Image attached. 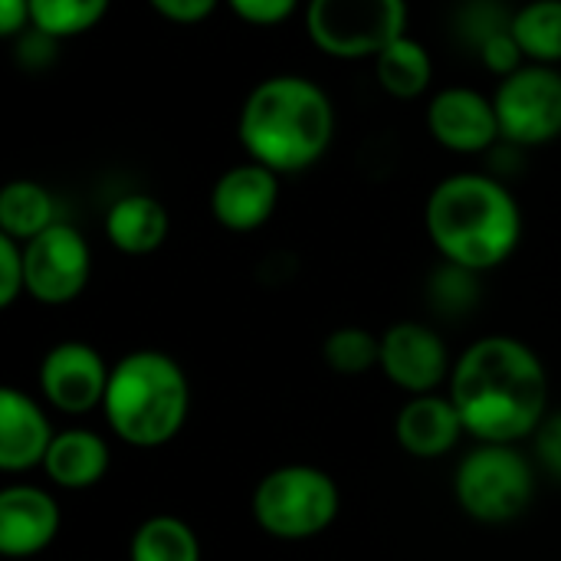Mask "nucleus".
Instances as JSON below:
<instances>
[{"label":"nucleus","instance_id":"1","mask_svg":"<svg viewBox=\"0 0 561 561\" xmlns=\"http://www.w3.org/2000/svg\"><path fill=\"white\" fill-rule=\"evenodd\" d=\"M450 401L480 444H519L549 417V378L526 342L490 335L454 362Z\"/></svg>","mask_w":561,"mask_h":561},{"label":"nucleus","instance_id":"2","mask_svg":"<svg viewBox=\"0 0 561 561\" xmlns=\"http://www.w3.org/2000/svg\"><path fill=\"white\" fill-rule=\"evenodd\" d=\"M427 233L450 266L480 273L513 256L523 237V214L500 181L454 174L427 201Z\"/></svg>","mask_w":561,"mask_h":561},{"label":"nucleus","instance_id":"3","mask_svg":"<svg viewBox=\"0 0 561 561\" xmlns=\"http://www.w3.org/2000/svg\"><path fill=\"white\" fill-rule=\"evenodd\" d=\"M335 131L329 95L302 76H273L260 82L240 112V141L247 154L276 171L293 174L316 164Z\"/></svg>","mask_w":561,"mask_h":561},{"label":"nucleus","instance_id":"4","mask_svg":"<svg viewBox=\"0 0 561 561\" xmlns=\"http://www.w3.org/2000/svg\"><path fill=\"white\" fill-rule=\"evenodd\" d=\"M102 408L118 440L141 450L161 447L174 440L187 421V375L164 352H131L112 368Z\"/></svg>","mask_w":561,"mask_h":561},{"label":"nucleus","instance_id":"5","mask_svg":"<svg viewBox=\"0 0 561 561\" xmlns=\"http://www.w3.org/2000/svg\"><path fill=\"white\" fill-rule=\"evenodd\" d=\"M339 503V486L329 473L293 463L260 480L253 490V519L273 539L302 542L335 523Z\"/></svg>","mask_w":561,"mask_h":561},{"label":"nucleus","instance_id":"6","mask_svg":"<svg viewBox=\"0 0 561 561\" xmlns=\"http://www.w3.org/2000/svg\"><path fill=\"white\" fill-rule=\"evenodd\" d=\"M533 467L516 444H480L457 467V503L477 523H513L533 503Z\"/></svg>","mask_w":561,"mask_h":561},{"label":"nucleus","instance_id":"7","mask_svg":"<svg viewBox=\"0 0 561 561\" xmlns=\"http://www.w3.org/2000/svg\"><path fill=\"white\" fill-rule=\"evenodd\" d=\"M404 0H309V39L335 59H368L404 36Z\"/></svg>","mask_w":561,"mask_h":561},{"label":"nucleus","instance_id":"8","mask_svg":"<svg viewBox=\"0 0 561 561\" xmlns=\"http://www.w3.org/2000/svg\"><path fill=\"white\" fill-rule=\"evenodd\" d=\"M500 131L516 145H546L561 135V76L552 66H523L493 95Z\"/></svg>","mask_w":561,"mask_h":561},{"label":"nucleus","instance_id":"9","mask_svg":"<svg viewBox=\"0 0 561 561\" xmlns=\"http://www.w3.org/2000/svg\"><path fill=\"white\" fill-rule=\"evenodd\" d=\"M23 266H26V293L43 306H66L72 302L92 270L85 237L69 224H53L30 243H23Z\"/></svg>","mask_w":561,"mask_h":561},{"label":"nucleus","instance_id":"10","mask_svg":"<svg viewBox=\"0 0 561 561\" xmlns=\"http://www.w3.org/2000/svg\"><path fill=\"white\" fill-rule=\"evenodd\" d=\"M381 371L408 394H434L454 371L444 339L421 322H398L381 335Z\"/></svg>","mask_w":561,"mask_h":561},{"label":"nucleus","instance_id":"11","mask_svg":"<svg viewBox=\"0 0 561 561\" xmlns=\"http://www.w3.org/2000/svg\"><path fill=\"white\" fill-rule=\"evenodd\" d=\"M112 368L85 342H59L46 352L39 365L43 398L62 414H89L105 401Z\"/></svg>","mask_w":561,"mask_h":561},{"label":"nucleus","instance_id":"12","mask_svg":"<svg viewBox=\"0 0 561 561\" xmlns=\"http://www.w3.org/2000/svg\"><path fill=\"white\" fill-rule=\"evenodd\" d=\"M427 125H431V135L444 148L463 151V154L483 151L503 135L493 99H486L473 89H463V85H454V89H444L440 95H434V102L427 108Z\"/></svg>","mask_w":561,"mask_h":561},{"label":"nucleus","instance_id":"13","mask_svg":"<svg viewBox=\"0 0 561 561\" xmlns=\"http://www.w3.org/2000/svg\"><path fill=\"white\" fill-rule=\"evenodd\" d=\"M276 201H279L276 171L253 161V164H240L220 174L210 194V210L220 227L233 233H250L273 217Z\"/></svg>","mask_w":561,"mask_h":561},{"label":"nucleus","instance_id":"14","mask_svg":"<svg viewBox=\"0 0 561 561\" xmlns=\"http://www.w3.org/2000/svg\"><path fill=\"white\" fill-rule=\"evenodd\" d=\"M59 533V506L39 486H7L0 493V552L10 559L39 556Z\"/></svg>","mask_w":561,"mask_h":561},{"label":"nucleus","instance_id":"15","mask_svg":"<svg viewBox=\"0 0 561 561\" xmlns=\"http://www.w3.org/2000/svg\"><path fill=\"white\" fill-rule=\"evenodd\" d=\"M53 437L56 434L33 398H26L16 388L0 391V470L3 473H23L43 467Z\"/></svg>","mask_w":561,"mask_h":561},{"label":"nucleus","instance_id":"16","mask_svg":"<svg viewBox=\"0 0 561 561\" xmlns=\"http://www.w3.org/2000/svg\"><path fill=\"white\" fill-rule=\"evenodd\" d=\"M394 434H398V444L411 457L434 460V457H444L447 450H454L460 434H467V427L450 398L417 394L401 408V414L394 421Z\"/></svg>","mask_w":561,"mask_h":561},{"label":"nucleus","instance_id":"17","mask_svg":"<svg viewBox=\"0 0 561 561\" xmlns=\"http://www.w3.org/2000/svg\"><path fill=\"white\" fill-rule=\"evenodd\" d=\"M108 444L92 431H62L43 460L46 477L62 490H89L108 470Z\"/></svg>","mask_w":561,"mask_h":561},{"label":"nucleus","instance_id":"18","mask_svg":"<svg viewBox=\"0 0 561 561\" xmlns=\"http://www.w3.org/2000/svg\"><path fill=\"white\" fill-rule=\"evenodd\" d=\"M105 233L118 253L148 256L168 237V210L161 201H154L148 194H128L108 207Z\"/></svg>","mask_w":561,"mask_h":561},{"label":"nucleus","instance_id":"19","mask_svg":"<svg viewBox=\"0 0 561 561\" xmlns=\"http://www.w3.org/2000/svg\"><path fill=\"white\" fill-rule=\"evenodd\" d=\"M56 224V207L46 187L33 181H10L0 191V230L20 243H30Z\"/></svg>","mask_w":561,"mask_h":561},{"label":"nucleus","instance_id":"20","mask_svg":"<svg viewBox=\"0 0 561 561\" xmlns=\"http://www.w3.org/2000/svg\"><path fill=\"white\" fill-rule=\"evenodd\" d=\"M375 72H378V82L385 85V92H391L398 99H417L431 85L434 62H431L424 43H417L404 33L385 53L375 56Z\"/></svg>","mask_w":561,"mask_h":561},{"label":"nucleus","instance_id":"21","mask_svg":"<svg viewBox=\"0 0 561 561\" xmlns=\"http://www.w3.org/2000/svg\"><path fill=\"white\" fill-rule=\"evenodd\" d=\"M131 561H201L194 529L178 516H154L131 536Z\"/></svg>","mask_w":561,"mask_h":561},{"label":"nucleus","instance_id":"22","mask_svg":"<svg viewBox=\"0 0 561 561\" xmlns=\"http://www.w3.org/2000/svg\"><path fill=\"white\" fill-rule=\"evenodd\" d=\"M513 36L523 56L539 66L561 62V0H533L513 16Z\"/></svg>","mask_w":561,"mask_h":561},{"label":"nucleus","instance_id":"23","mask_svg":"<svg viewBox=\"0 0 561 561\" xmlns=\"http://www.w3.org/2000/svg\"><path fill=\"white\" fill-rule=\"evenodd\" d=\"M108 10V0H30V23L43 36H76L92 30Z\"/></svg>","mask_w":561,"mask_h":561},{"label":"nucleus","instance_id":"24","mask_svg":"<svg viewBox=\"0 0 561 561\" xmlns=\"http://www.w3.org/2000/svg\"><path fill=\"white\" fill-rule=\"evenodd\" d=\"M322 355H325L329 368L339 375H365L375 365H381V339H375L371 332L355 329V325L335 329L325 339Z\"/></svg>","mask_w":561,"mask_h":561},{"label":"nucleus","instance_id":"25","mask_svg":"<svg viewBox=\"0 0 561 561\" xmlns=\"http://www.w3.org/2000/svg\"><path fill=\"white\" fill-rule=\"evenodd\" d=\"M26 293V266H23V243L0 233V306H13L16 296Z\"/></svg>","mask_w":561,"mask_h":561},{"label":"nucleus","instance_id":"26","mask_svg":"<svg viewBox=\"0 0 561 561\" xmlns=\"http://www.w3.org/2000/svg\"><path fill=\"white\" fill-rule=\"evenodd\" d=\"M483 62H486L493 72H500L503 79L513 76L516 69H523V49H519L513 30H510V33H493V36L483 43Z\"/></svg>","mask_w":561,"mask_h":561},{"label":"nucleus","instance_id":"27","mask_svg":"<svg viewBox=\"0 0 561 561\" xmlns=\"http://www.w3.org/2000/svg\"><path fill=\"white\" fill-rule=\"evenodd\" d=\"M230 10L247 20V23H256V26H276L283 23L299 0H227Z\"/></svg>","mask_w":561,"mask_h":561},{"label":"nucleus","instance_id":"28","mask_svg":"<svg viewBox=\"0 0 561 561\" xmlns=\"http://www.w3.org/2000/svg\"><path fill=\"white\" fill-rule=\"evenodd\" d=\"M536 450H539V460L561 480V411L546 417L542 427L536 431Z\"/></svg>","mask_w":561,"mask_h":561},{"label":"nucleus","instance_id":"29","mask_svg":"<svg viewBox=\"0 0 561 561\" xmlns=\"http://www.w3.org/2000/svg\"><path fill=\"white\" fill-rule=\"evenodd\" d=\"M148 3L164 20H174V23H201L217 7V0H148Z\"/></svg>","mask_w":561,"mask_h":561},{"label":"nucleus","instance_id":"30","mask_svg":"<svg viewBox=\"0 0 561 561\" xmlns=\"http://www.w3.org/2000/svg\"><path fill=\"white\" fill-rule=\"evenodd\" d=\"M30 23V0H0V36H13Z\"/></svg>","mask_w":561,"mask_h":561}]
</instances>
